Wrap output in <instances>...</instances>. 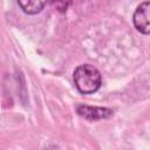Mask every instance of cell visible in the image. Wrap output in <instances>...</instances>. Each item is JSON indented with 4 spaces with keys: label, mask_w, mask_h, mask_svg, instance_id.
<instances>
[{
    "label": "cell",
    "mask_w": 150,
    "mask_h": 150,
    "mask_svg": "<svg viewBox=\"0 0 150 150\" xmlns=\"http://www.w3.org/2000/svg\"><path fill=\"white\" fill-rule=\"evenodd\" d=\"M70 2H71V0H55L54 1V5L56 6L57 11H60V12L63 13V12L67 11V8L70 5Z\"/></svg>",
    "instance_id": "cell-5"
},
{
    "label": "cell",
    "mask_w": 150,
    "mask_h": 150,
    "mask_svg": "<svg viewBox=\"0 0 150 150\" xmlns=\"http://www.w3.org/2000/svg\"><path fill=\"white\" fill-rule=\"evenodd\" d=\"M77 114L87 120L90 121H97L108 118L112 115V110L108 108L102 107H89V105H79L77 107Z\"/></svg>",
    "instance_id": "cell-3"
},
{
    "label": "cell",
    "mask_w": 150,
    "mask_h": 150,
    "mask_svg": "<svg viewBox=\"0 0 150 150\" xmlns=\"http://www.w3.org/2000/svg\"><path fill=\"white\" fill-rule=\"evenodd\" d=\"M74 82L77 90L82 94H93L102 84V76L98 69L90 64H81L74 71Z\"/></svg>",
    "instance_id": "cell-1"
},
{
    "label": "cell",
    "mask_w": 150,
    "mask_h": 150,
    "mask_svg": "<svg viewBox=\"0 0 150 150\" xmlns=\"http://www.w3.org/2000/svg\"><path fill=\"white\" fill-rule=\"evenodd\" d=\"M47 2H48V0H18L19 6L27 14L40 13L45 8Z\"/></svg>",
    "instance_id": "cell-4"
},
{
    "label": "cell",
    "mask_w": 150,
    "mask_h": 150,
    "mask_svg": "<svg viewBox=\"0 0 150 150\" xmlns=\"http://www.w3.org/2000/svg\"><path fill=\"white\" fill-rule=\"evenodd\" d=\"M149 8H150L149 1H144L143 4H141L136 8L134 16H132L135 28L145 35H148L150 32V28H149Z\"/></svg>",
    "instance_id": "cell-2"
}]
</instances>
